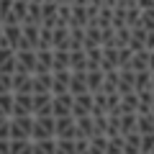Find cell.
<instances>
[{
    "mask_svg": "<svg viewBox=\"0 0 154 154\" xmlns=\"http://www.w3.org/2000/svg\"><path fill=\"white\" fill-rule=\"evenodd\" d=\"M144 46H146V51H154V31H146V38H144Z\"/></svg>",
    "mask_w": 154,
    "mask_h": 154,
    "instance_id": "cell-2",
    "label": "cell"
},
{
    "mask_svg": "<svg viewBox=\"0 0 154 154\" xmlns=\"http://www.w3.org/2000/svg\"><path fill=\"white\" fill-rule=\"evenodd\" d=\"M149 72H154V51H149Z\"/></svg>",
    "mask_w": 154,
    "mask_h": 154,
    "instance_id": "cell-4",
    "label": "cell"
},
{
    "mask_svg": "<svg viewBox=\"0 0 154 154\" xmlns=\"http://www.w3.org/2000/svg\"><path fill=\"white\" fill-rule=\"evenodd\" d=\"M136 5L141 11H149V8H154V0H136Z\"/></svg>",
    "mask_w": 154,
    "mask_h": 154,
    "instance_id": "cell-3",
    "label": "cell"
},
{
    "mask_svg": "<svg viewBox=\"0 0 154 154\" xmlns=\"http://www.w3.org/2000/svg\"><path fill=\"white\" fill-rule=\"evenodd\" d=\"M123 11H126V26L128 28L139 26V21H141V8L139 5H128V8H123Z\"/></svg>",
    "mask_w": 154,
    "mask_h": 154,
    "instance_id": "cell-1",
    "label": "cell"
}]
</instances>
